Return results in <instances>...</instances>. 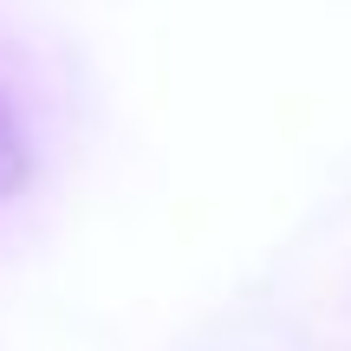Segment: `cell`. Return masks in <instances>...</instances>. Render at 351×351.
Here are the masks:
<instances>
[{"mask_svg":"<svg viewBox=\"0 0 351 351\" xmlns=\"http://www.w3.org/2000/svg\"><path fill=\"white\" fill-rule=\"evenodd\" d=\"M33 176V150H26V124L20 111H13V98L0 91V195H13V189Z\"/></svg>","mask_w":351,"mask_h":351,"instance_id":"6da1fadb","label":"cell"}]
</instances>
